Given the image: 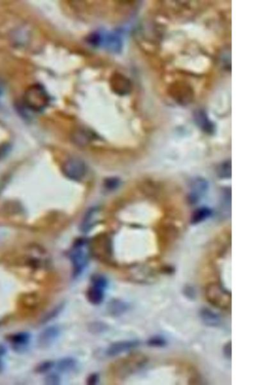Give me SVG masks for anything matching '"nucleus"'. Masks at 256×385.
<instances>
[{
    "label": "nucleus",
    "instance_id": "obj_17",
    "mask_svg": "<svg viewBox=\"0 0 256 385\" xmlns=\"http://www.w3.org/2000/svg\"><path fill=\"white\" fill-rule=\"evenodd\" d=\"M57 369L62 373L73 372L78 367V361L73 357H65L59 359L56 364Z\"/></svg>",
    "mask_w": 256,
    "mask_h": 385
},
{
    "label": "nucleus",
    "instance_id": "obj_4",
    "mask_svg": "<svg viewBox=\"0 0 256 385\" xmlns=\"http://www.w3.org/2000/svg\"><path fill=\"white\" fill-rule=\"evenodd\" d=\"M148 359L144 356H132L117 361L110 368V372L119 378L127 376L145 365Z\"/></svg>",
    "mask_w": 256,
    "mask_h": 385
},
{
    "label": "nucleus",
    "instance_id": "obj_21",
    "mask_svg": "<svg viewBox=\"0 0 256 385\" xmlns=\"http://www.w3.org/2000/svg\"><path fill=\"white\" fill-rule=\"evenodd\" d=\"M90 284L106 290L108 286V281L104 275L96 274L92 275L90 277Z\"/></svg>",
    "mask_w": 256,
    "mask_h": 385
},
{
    "label": "nucleus",
    "instance_id": "obj_23",
    "mask_svg": "<svg viewBox=\"0 0 256 385\" xmlns=\"http://www.w3.org/2000/svg\"><path fill=\"white\" fill-rule=\"evenodd\" d=\"M147 344L151 347H164L167 345V340L160 336H155L150 338Z\"/></svg>",
    "mask_w": 256,
    "mask_h": 385
},
{
    "label": "nucleus",
    "instance_id": "obj_16",
    "mask_svg": "<svg viewBox=\"0 0 256 385\" xmlns=\"http://www.w3.org/2000/svg\"><path fill=\"white\" fill-rule=\"evenodd\" d=\"M208 188V184L205 180L199 179L194 182L192 186V191L190 195V200L192 204H195L199 198Z\"/></svg>",
    "mask_w": 256,
    "mask_h": 385
},
{
    "label": "nucleus",
    "instance_id": "obj_19",
    "mask_svg": "<svg viewBox=\"0 0 256 385\" xmlns=\"http://www.w3.org/2000/svg\"><path fill=\"white\" fill-rule=\"evenodd\" d=\"M211 214H212V211L209 207H199L193 213L192 218H191V223L194 225L201 223L208 218Z\"/></svg>",
    "mask_w": 256,
    "mask_h": 385
},
{
    "label": "nucleus",
    "instance_id": "obj_11",
    "mask_svg": "<svg viewBox=\"0 0 256 385\" xmlns=\"http://www.w3.org/2000/svg\"><path fill=\"white\" fill-rule=\"evenodd\" d=\"M172 91L173 92L172 96L179 104H187L192 101L194 94L190 86L184 85L175 86Z\"/></svg>",
    "mask_w": 256,
    "mask_h": 385
},
{
    "label": "nucleus",
    "instance_id": "obj_22",
    "mask_svg": "<svg viewBox=\"0 0 256 385\" xmlns=\"http://www.w3.org/2000/svg\"><path fill=\"white\" fill-rule=\"evenodd\" d=\"M218 174L220 178L229 179L231 177V163L230 161L224 162L220 166Z\"/></svg>",
    "mask_w": 256,
    "mask_h": 385
},
{
    "label": "nucleus",
    "instance_id": "obj_9",
    "mask_svg": "<svg viewBox=\"0 0 256 385\" xmlns=\"http://www.w3.org/2000/svg\"><path fill=\"white\" fill-rule=\"evenodd\" d=\"M111 86L113 92L119 95L129 94L132 91L131 82L122 74H113L111 80Z\"/></svg>",
    "mask_w": 256,
    "mask_h": 385
},
{
    "label": "nucleus",
    "instance_id": "obj_12",
    "mask_svg": "<svg viewBox=\"0 0 256 385\" xmlns=\"http://www.w3.org/2000/svg\"><path fill=\"white\" fill-rule=\"evenodd\" d=\"M194 118L197 124L204 132L209 134L215 132V125L209 120L206 112L203 110H198L194 114Z\"/></svg>",
    "mask_w": 256,
    "mask_h": 385
},
{
    "label": "nucleus",
    "instance_id": "obj_24",
    "mask_svg": "<svg viewBox=\"0 0 256 385\" xmlns=\"http://www.w3.org/2000/svg\"><path fill=\"white\" fill-rule=\"evenodd\" d=\"M55 366V363L52 361H45L39 364L36 367V373L38 374H44L50 371Z\"/></svg>",
    "mask_w": 256,
    "mask_h": 385
},
{
    "label": "nucleus",
    "instance_id": "obj_8",
    "mask_svg": "<svg viewBox=\"0 0 256 385\" xmlns=\"http://www.w3.org/2000/svg\"><path fill=\"white\" fill-rule=\"evenodd\" d=\"M30 339L31 335L26 331L13 333L7 337V340L10 343L13 349L17 352L25 351L30 344Z\"/></svg>",
    "mask_w": 256,
    "mask_h": 385
},
{
    "label": "nucleus",
    "instance_id": "obj_18",
    "mask_svg": "<svg viewBox=\"0 0 256 385\" xmlns=\"http://www.w3.org/2000/svg\"><path fill=\"white\" fill-rule=\"evenodd\" d=\"M97 214H98V210L95 207L90 209L87 212L81 225V230L83 232L87 233L92 229L95 223H97Z\"/></svg>",
    "mask_w": 256,
    "mask_h": 385
},
{
    "label": "nucleus",
    "instance_id": "obj_3",
    "mask_svg": "<svg viewBox=\"0 0 256 385\" xmlns=\"http://www.w3.org/2000/svg\"><path fill=\"white\" fill-rule=\"evenodd\" d=\"M26 106L30 110L40 112L45 109L50 103V97L40 85L30 86L26 92L24 97Z\"/></svg>",
    "mask_w": 256,
    "mask_h": 385
},
{
    "label": "nucleus",
    "instance_id": "obj_10",
    "mask_svg": "<svg viewBox=\"0 0 256 385\" xmlns=\"http://www.w3.org/2000/svg\"><path fill=\"white\" fill-rule=\"evenodd\" d=\"M60 333V329L57 326H51L44 329L39 335L38 344L39 346L43 347V348L50 347L59 338Z\"/></svg>",
    "mask_w": 256,
    "mask_h": 385
},
{
    "label": "nucleus",
    "instance_id": "obj_31",
    "mask_svg": "<svg viewBox=\"0 0 256 385\" xmlns=\"http://www.w3.org/2000/svg\"><path fill=\"white\" fill-rule=\"evenodd\" d=\"M3 369H4L3 363H2V361H0V372H2Z\"/></svg>",
    "mask_w": 256,
    "mask_h": 385
},
{
    "label": "nucleus",
    "instance_id": "obj_7",
    "mask_svg": "<svg viewBox=\"0 0 256 385\" xmlns=\"http://www.w3.org/2000/svg\"><path fill=\"white\" fill-rule=\"evenodd\" d=\"M140 345L141 342L136 340L114 342L107 348L106 354L110 357L117 356L137 348Z\"/></svg>",
    "mask_w": 256,
    "mask_h": 385
},
{
    "label": "nucleus",
    "instance_id": "obj_2",
    "mask_svg": "<svg viewBox=\"0 0 256 385\" xmlns=\"http://www.w3.org/2000/svg\"><path fill=\"white\" fill-rule=\"evenodd\" d=\"M205 296L209 304L219 309H231V293L220 282H211L205 288Z\"/></svg>",
    "mask_w": 256,
    "mask_h": 385
},
{
    "label": "nucleus",
    "instance_id": "obj_25",
    "mask_svg": "<svg viewBox=\"0 0 256 385\" xmlns=\"http://www.w3.org/2000/svg\"><path fill=\"white\" fill-rule=\"evenodd\" d=\"M90 332L95 334L101 333L106 331L108 326L102 323H94L89 326Z\"/></svg>",
    "mask_w": 256,
    "mask_h": 385
},
{
    "label": "nucleus",
    "instance_id": "obj_29",
    "mask_svg": "<svg viewBox=\"0 0 256 385\" xmlns=\"http://www.w3.org/2000/svg\"><path fill=\"white\" fill-rule=\"evenodd\" d=\"M99 381V375L97 373H92L87 377V384L89 385H95L98 383Z\"/></svg>",
    "mask_w": 256,
    "mask_h": 385
},
{
    "label": "nucleus",
    "instance_id": "obj_28",
    "mask_svg": "<svg viewBox=\"0 0 256 385\" xmlns=\"http://www.w3.org/2000/svg\"><path fill=\"white\" fill-rule=\"evenodd\" d=\"M232 344L231 341H229L226 343L224 345V346L223 347V355H224L225 358H227V359H231V351H232V347H231Z\"/></svg>",
    "mask_w": 256,
    "mask_h": 385
},
{
    "label": "nucleus",
    "instance_id": "obj_26",
    "mask_svg": "<svg viewBox=\"0 0 256 385\" xmlns=\"http://www.w3.org/2000/svg\"><path fill=\"white\" fill-rule=\"evenodd\" d=\"M60 378L59 375L56 374H51L45 378L44 382L46 384L57 385L60 384Z\"/></svg>",
    "mask_w": 256,
    "mask_h": 385
},
{
    "label": "nucleus",
    "instance_id": "obj_6",
    "mask_svg": "<svg viewBox=\"0 0 256 385\" xmlns=\"http://www.w3.org/2000/svg\"><path fill=\"white\" fill-rule=\"evenodd\" d=\"M62 170L67 178L79 181L85 177L87 172V166L80 159L71 158L64 163Z\"/></svg>",
    "mask_w": 256,
    "mask_h": 385
},
{
    "label": "nucleus",
    "instance_id": "obj_20",
    "mask_svg": "<svg viewBox=\"0 0 256 385\" xmlns=\"http://www.w3.org/2000/svg\"><path fill=\"white\" fill-rule=\"evenodd\" d=\"M64 307V303H60V304L51 310L50 312H48L45 316H44L43 318L41 319V323L42 324H46L51 321V320L54 319L62 312Z\"/></svg>",
    "mask_w": 256,
    "mask_h": 385
},
{
    "label": "nucleus",
    "instance_id": "obj_27",
    "mask_svg": "<svg viewBox=\"0 0 256 385\" xmlns=\"http://www.w3.org/2000/svg\"><path fill=\"white\" fill-rule=\"evenodd\" d=\"M183 293L185 297L192 300L194 299L195 295H196L194 288L191 286H186L184 288Z\"/></svg>",
    "mask_w": 256,
    "mask_h": 385
},
{
    "label": "nucleus",
    "instance_id": "obj_1",
    "mask_svg": "<svg viewBox=\"0 0 256 385\" xmlns=\"http://www.w3.org/2000/svg\"><path fill=\"white\" fill-rule=\"evenodd\" d=\"M91 254L90 245L87 240H76L70 251L69 259L71 261L74 279L80 276L87 268Z\"/></svg>",
    "mask_w": 256,
    "mask_h": 385
},
{
    "label": "nucleus",
    "instance_id": "obj_14",
    "mask_svg": "<svg viewBox=\"0 0 256 385\" xmlns=\"http://www.w3.org/2000/svg\"><path fill=\"white\" fill-rule=\"evenodd\" d=\"M199 316L202 322L207 326L216 327L220 324V316L208 308L204 307L200 310Z\"/></svg>",
    "mask_w": 256,
    "mask_h": 385
},
{
    "label": "nucleus",
    "instance_id": "obj_15",
    "mask_svg": "<svg viewBox=\"0 0 256 385\" xmlns=\"http://www.w3.org/2000/svg\"><path fill=\"white\" fill-rule=\"evenodd\" d=\"M127 303L118 299L111 300L108 305V311L111 316L119 317L129 309Z\"/></svg>",
    "mask_w": 256,
    "mask_h": 385
},
{
    "label": "nucleus",
    "instance_id": "obj_5",
    "mask_svg": "<svg viewBox=\"0 0 256 385\" xmlns=\"http://www.w3.org/2000/svg\"><path fill=\"white\" fill-rule=\"evenodd\" d=\"M46 300L37 293L23 294L18 300V307L22 316H32L46 305Z\"/></svg>",
    "mask_w": 256,
    "mask_h": 385
},
{
    "label": "nucleus",
    "instance_id": "obj_13",
    "mask_svg": "<svg viewBox=\"0 0 256 385\" xmlns=\"http://www.w3.org/2000/svg\"><path fill=\"white\" fill-rule=\"evenodd\" d=\"M105 290L101 287L90 284L86 292V297L90 304L95 305H99L103 302Z\"/></svg>",
    "mask_w": 256,
    "mask_h": 385
},
{
    "label": "nucleus",
    "instance_id": "obj_30",
    "mask_svg": "<svg viewBox=\"0 0 256 385\" xmlns=\"http://www.w3.org/2000/svg\"><path fill=\"white\" fill-rule=\"evenodd\" d=\"M6 353H7L6 347H5L4 345L0 344V358H1V357L2 356L6 355Z\"/></svg>",
    "mask_w": 256,
    "mask_h": 385
}]
</instances>
